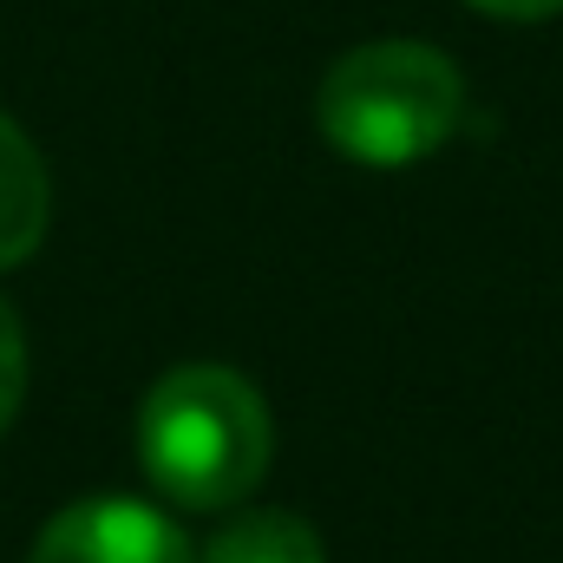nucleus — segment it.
I'll return each mask as SVG.
<instances>
[{
  "label": "nucleus",
  "mask_w": 563,
  "mask_h": 563,
  "mask_svg": "<svg viewBox=\"0 0 563 563\" xmlns=\"http://www.w3.org/2000/svg\"><path fill=\"white\" fill-rule=\"evenodd\" d=\"M53 223V177L33 139L0 112V269H20Z\"/></svg>",
  "instance_id": "20e7f679"
},
{
  "label": "nucleus",
  "mask_w": 563,
  "mask_h": 563,
  "mask_svg": "<svg viewBox=\"0 0 563 563\" xmlns=\"http://www.w3.org/2000/svg\"><path fill=\"white\" fill-rule=\"evenodd\" d=\"M20 400H26V328H20L13 301L0 295V432L13 426Z\"/></svg>",
  "instance_id": "423d86ee"
},
{
  "label": "nucleus",
  "mask_w": 563,
  "mask_h": 563,
  "mask_svg": "<svg viewBox=\"0 0 563 563\" xmlns=\"http://www.w3.org/2000/svg\"><path fill=\"white\" fill-rule=\"evenodd\" d=\"M269 400L217 361L170 367L139 407L144 478L184 511H230L269 472Z\"/></svg>",
  "instance_id": "f257e3e1"
},
{
  "label": "nucleus",
  "mask_w": 563,
  "mask_h": 563,
  "mask_svg": "<svg viewBox=\"0 0 563 563\" xmlns=\"http://www.w3.org/2000/svg\"><path fill=\"white\" fill-rule=\"evenodd\" d=\"M26 563H197V551L144 498H79L46 518Z\"/></svg>",
  "instance_id": "7ed1b4c3"
},
{
  "label": "nucleus",
  "mask_w": 563,
  "mask_h": 563,
  "mask_svg": "<svg viewBox=\"0 0 563 563\" xmlns=\"http://www.w3.org/2000/svg\"><path fill=\"white\" fill-rule=\"evenodd\" d=\"M203 563H328L321 538L295 511H236L210 544Z\"/></svg>",
  "instance_id": "39448f33"
},
{
  "label": "nucleus",
  "mask_w": 563,
  "mask_h": 563,
  "mask_svg": "<svg viewBox=\"0 0 563 563\" xmlns=\"http://www.w3.org/2000/svg\"><path fill=\"white\" fill-rule=\"evenodd\" d=\"M465 7H478L492 20H551V13H563V0H465Z\"/></svg>",
  "instance_id": "0eeeda50"
},
{
  "label": "nucleus",
  "mask_w": 563,
  "mask_h": 563,
  "mask_svg": "<svg viewBox=\"0 0 563 563\" xmlns=\"http://www.w3.org/2000/svg\"><path fill=\"white\" fill-rule=\"evenodd\" d=\"M465 119V73L426 40H367L341 53L314 92V125L347 164H420Z\"/></svg>",
  "instance_id": "f03ea898"
}]
</instances>
